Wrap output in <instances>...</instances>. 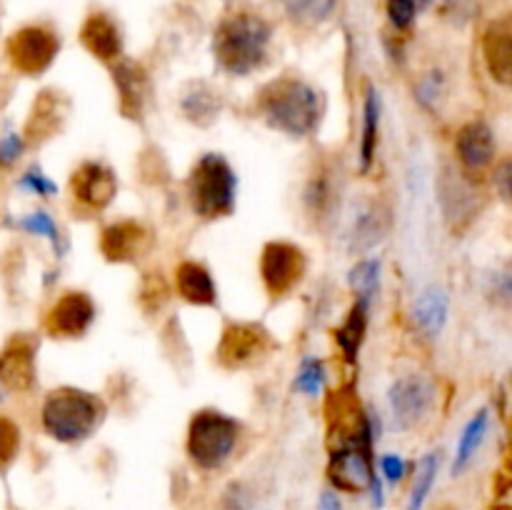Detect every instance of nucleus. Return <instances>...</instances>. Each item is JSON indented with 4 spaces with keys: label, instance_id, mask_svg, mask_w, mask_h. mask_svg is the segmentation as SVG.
Listing matches in <instances>:
<instances>
[{
    "label": "nucleus",
    "instance_id": "nucleus-24",
    "mask_svg": "<svg viewBox=\"0 0 512 510\" xmlns=\"http://www.w3.org/2000/svg\"><path fill=\"white\" fill-rule=\"evenodd\" d=\"M180 113L188 123L193 125H210L220 118V110H223V98H220L218 90L208 83H190L183 90L178 103Z\"/></svg>",
    "mask_w": 512,
    "mask_h": 510
},
{
    "label": "nucleus",
    "instance_id": "nucleus-33",
    "mask_svg": "<svg viewBox=\"0 0 512 510\" xmlns=\"http://www.w3.org/2000/svg\"><path fill=\"white\" fill-rule=\"evenodd\" d=\"M483 293L490 303L512 310V258L485 275Z\"/></svg>",
    "mask_w": 512,
    "mask_h": 510
},
{
    "label": "nucleus",
    "instance_id": "nucleus-16",
    "mask_svg": "<svg viewBox=\"0 0 512 510\" xmlns=\"http://www.w3.org/2000/svg\"><path fill=\"white\" fill-rule=\"evenodd\" d=\"M0 383L15 393H28L35 385V340L13 335L0 353Z\"/></svg>",
    "mask_w": 512,
    "mask_h": 510
},
{
    "label": "nucleus",
    "instance_id": "nucleus-9",
    "mask_svg": "<svg viewBox=\"0 0 512 510\" xmlns=\"http://www.w3.org/2000/svg\"><path fill=\"white\" fill-rule=\"evenodd\" d=\"M438 200L445 220L455 228H463L483 210V193L478 190L475 175L465 173L458 163L448 165L438 178Z\"/></svg>",
    "mask_w": 512,
    "mask_h": 510
},
{
    "label": "nucleus",
    "instance_id": "nucleus-21",
    "mask_svg": "<svg viewBox=\"0 0 512 510\" xmlns=\"http://www.w3.org/2000/svg\"><path fill=\"white\" fill-rule=\"evenodd\" d=\"M390 228V210L380 200L360 205L353 215V223L348 230V248L353 255H363L373 250L385 238Z\"/></svg>",
    "mask_w": 512,
    "mask_h": 510
},
{
    "label": "nucleus",
    "instance_id": "nucleus-4",
    "mask_svg": "<svg viewBox=\"0 0 512 510\" xmlns=\"http://www.w3.org/2000/svg\"><path fill=\"white\" fill-rule=\"evenodd\" d=\"M240 178L223 153H200L185 178V200L195 218L213 223L230 218L238 208Z\"/></svg>",
    "mask_w": 512,
    "mask_h": 510
},
{
    "label": "nucleus",
    "instance_id": "nucleus-20",
    "mask_svg": "<svg viewBox=\"0 0 512 510\" xmlns=\"http://www.w3.org/2000/svg\"><path fill=\"white\" fill-rule=\"evenodd\" d=\"M175 295L195 308H215L220 300L213 273L198 260H180L173 273Z\"/></svg>",
    "mask_w": 512,
    "mask_h": 510
},
{
    "label": "nucleus",
    "instance_id": "nucleus-41",
    "mask_svg": "<svg viewBox=\"0 0 512 510\" xmlns=\"http://www.w3.org/2000/svg\"><path fill=\"white\" fill-rule=\"evenodd\" d=\"M25 145H28V140H25V135H10V138H5L3 143H0V165H13L15 160L23 155Z\"/></svg>",
    "mask_w": 512,
    "mask_h": 510
},
{
    "label": "nucleus",
    "instance_id": "nucleus-18",
    "mask_svg": "<svg viewBox=\"0 0 512 510\" xmlns=\"http://www.w3.org/2000/svg\"><path fill=\"white\" fill-rule=\"evenodd\" d=\"M150 243L153 238L145 225L135 223V220H118L100 235V250L113 263H130V260L143 258L150 250Z\"/></svg>",
    "mask_w": 512,
    "mask_h": 510
},
{
    "label": "nucleus",
    "instance_id": "nucleus-5",
    "mask_svg": "<svg viewBox=\"0 0 512 510\" xmlns=\"http://www.w3.org/2000/svg\"><path fill=\"white\" fill-rule=\"evenodd\" d=\"M243 423L220 408L195 410L185 433V455L198 473H220L235 458Z\"/></svg>",
    "mask_w": 512,
    "mask_h": 510
},
{
    "label": "nucleus",
    "instance_id": "nucleus-1",
    "mask_svg": "<svg viewBox=\"0 0 512 510\" xmlns=\"http://www.w3.org/2000/svg\"><path fill=\"white\" fill-rule=\"evenodd\" d=\"M328 110L325 93L300 75H278L255 90L253 113L273 133L308 140L320 130Z\"/></svg>",
    "mask_w": 512,
    "mask_h": 510
},
{
    "label": "nucleus",
    "instance_id": "nucleus-12",
    "mask_svg": "<svg viewBox=\"0 0 512 510\" xmlns=\"http://www.w3.org/2000/svg\"><path fill=\"white\" fill-rule=\"evenodd\" d=\"M118 175L100 160H83L70 175V198L85 213H100L118 195Z\"/></svg>",
    "mask_w": 512,
    "mask_h": 510
},
{
    "label": "nucleus",
    "instance_id": "nucleus-7",
    "mask_svg": "<svg viewBox=\"0 0 512 510\" xmlns=\"http://www.w3.org/2000/svg\"><path fill=\"white\" fill-rule=\"evenodd\" d=\"M308 273V255L290 240H270L263 245L258 260V275L270 298H285L300 285Z\"/></svg>",
    "mask_w": 512,
    "mask_h": 510
},
{
    "label": "nucleus",
    "instance_id": "nucleus-10",
    "mask_svg": "<svg viewBox=\"0 0 512 510\" xmlns=\"http://www.w3.org/2000/svg\"><path fill=\"white\" fill-rule=\"evenodd\" d=\"M95 318H98L95 300L83 290H68L43 315V330L50 338L75 340L93 328Z\"/></svg>",
    "mask_w": 512,
    "mask_h": 510
},
{
    "label": "nucleus",
    "instance_id": "nucleus-26",
    "mask_svg": "<svg viewBox=\"0 0 512 510\" xmlns=\"http://www.w3.org/2000/svg\"><path fill=\"white\" fill-rule=\"evenodd\" d=\"M338 203V188L330 170H318L308 178L303 188V208L313 220H325Z\"/></svg>",
    "mask_w": 512,
    "mask_h": 510
},
{
    "label": "nucleus",
    "instance_id": "nucleus-22",
    "mask_svg": "<svg viewBox=\"0 0 512 510\" xmlns=\"http://www.w3.org/2000/svg\"><path fill=\"white\" fill-rule=\"evenodd\" d=\"M370 310L373 303L370 300L353 298V305L345 313L343 323L333 330L335 348L340 350L343 360L348 365H358L360 350H363L365 338H368V325H370Z\"/></svg>",
    "mask_w": 512,
    "mask_h": 510
},
{
    "label": "nucleus",
    "instance_id": "nucleus-11",
    "mask_svg": "<svg viewBox=\"0 0 512 510\" xmlns=\"http://www.w3.org/2000/svg\"><path fill=\"white\" fill-rule=\"evenodd\" d=\"M60 50V40L43 25H25L5 45L10 65L23 75H40L53 65Z\"/></svg>",
    "mask_w": 512,
    "mask_h": 510
},
{
    "label": "nucleus",
    "instance_id": "nucleus-2",
    "mask_svg": "<svg viewBox=\"0 0 512 510\" xmlns=\"http://www.w3.org/2000/svg\"><path fill=\"white\" fill-rule=\"evenodd\" d=\"M275 30L253 10L225 15L213 33L215 68L228 78H250L270 63Z\"/></svg>",
    "mask_w": 512,
    "mask_h": 510
},
{
    "label": "nucleus",
    "instance_id": "nucleus-37",
    "mask_svg": "<svg viewBox=\"0 0 512 510\" xmlns=\"http://www.w3.org/2000/svg\"><path fill=\"white\" fill-rule=\"evenodd\" d=\"M20 450V428L13 418L0 415V473L15 460Z\"/></svg>",
    "mask_w": 512,
    "mask_h": 510
},
{
    "label": "nucleus",
    "instance_id": "nucleus-6",
    "mask_svg": "<svg viewBox=\"0 0 512 510\" xmlns=\"http://www.w3.org/2000/svg\"><path fill=\"white\" fill-rule=\"evenodd\" d=\"M438 405V380L423 370L403 373L388 388V413L390 423L400 433L420 428L433 418Z\"/></svg>",
    "mask_w": 512,
    "mask_h": 510
},
{
    "label": "nucleus",
    "instance_id": "nucleus-27",
    "mask_svg": "<svg viewBox=\"0 0 512 510\" xmlns=\"http://www.w3.org/2000/svg\"><path fill=\"white\" fill-rule=\"evenodd\" d=\"M440 450H430L423 458L415 463L413 468V480H410V493L408 503H405V510H423L425 503H428L430 493L435 488V480L440 475Z\"/></svg>",
    "mask_w": 512,
    "mask_h": 510
},
{
    "label": "nucleus",
    "instance_id": "nucleus-28",
    "mask_svg": "<svg viewBox=\"0 0 512 510\" xmlns=\"http://www.w3.org/2000/svg\"><path fill=\"white\" fill-rule=\"evenodd\" d=\"M285 18L300 28H315L333 18L338 0H275Z\"/></svg>",
    "mask_w": 512,
    "mask_h": 510
},
{
    "label": "nucleus",
    "instance_id": "nucleus-39",
    "mask_svg": "<svg viewBox=\"0 0 512 510\" xmlns=\"http://www.w3.org/2000/svg\"><path fill=\"white\" fill-rule=\"evenodd\" d=\"M23 225L30 230V233L48 238L50 243H53L55 250L60 248V230H58V225H55V220L50 218L45 210H35L33 215H28V220H25Z\"/></svg>",
    "mask_w": 512,
    "mask_h": 510
},
{
    "label": "nucleus",
    "instance_id": "nucleus-15",
    "mask_svg": "<svg viewBox=\"0 0 512 510\" xmlns=\"http://www.w3.org/2000/svg\"><path fill=\"white\" fill-rule=\"evenodd\" d=\"M268 353V335L258 325L233 323L225 328L218 345V360L225 368H245Z\"/></svg>",
    "mask_w": 512,
    "mask_h": 510
},
{
    "label": "nucleus",
    "instance_id": "nucleus-19",
    "mask_svg": "<svg viewBox=\"0 0 512 510\" xmlns=\"http://www.w3.org/2000/svg\"><path fill=\"white\" fill-rule=\"evenodd\" d=\"M448 318H450L448 290L438 283L420 290V295L415 298L413 310H410V320H413L415 325V333H420V338L435 343V340L445 333Z\"/></svg>",
    "mask_w": 512,
    "mask_h": 510
},
{
    "label": "nucleus",
    "instance_id": "nucleus-14",
    "mask_svg": "<svg viewBox=\"0 0 512 510\" xmlns=\"http://www.w3.org/2000/svg\"><path fill=\"white\" fill-rule=\"evenodd\" d=\"M113 70V85L115 95H118V108L125 118L138 120L145 115V108L150 103V93H153V85H150L148 73L140 63L128 58H120L110 65Z\"/></svg>",
    "mask_w": 512,
    "mask_h": 510
},
{
    "label": "nucleus",
    "instance_id": "nucleus-43",
    "mask_svg": "<svg viewBox=\"0 0 512 510\" xmlns=\"http://www.w3.org/2000/svg\"><path fill=\"white\" fill-rule=\"evenodd\" d=\"M415 3H418L420 10H425V8H430V5H433V0H415Z\"/></svg>",
    "mask_w": 512,
    "mask_h": 510
},
{
    "label": "nucleus",
    "instance_id": "nucleus-3",
    "mask_svg": "<svg viewBox=\"0 0 512 510\" xmlns=\"http://www.w3.org/2000/svg\"><path fill=\"white\" fill-rule=\"evenodd\" d=\"M108 418V405L98 393L63 385L45 395L40 405V428L63 445H78L93 438Z\"/></svg>",
    "mask_w": 512,
    "mask_h": 510
},
{
    "label": "nucleus",
    "instance_id": "nucleus-36",
    "mask_svg": "<svg viewBox=\"0 0 512 510\" xmlns=\"http://www.w3.org/2000/svg\"><path fill=\"white\" fill-rule=\"evenodd\" d=\"M418 13L420 8L415 0H385V15H388V23L395 33H405V30L413 28Z\"/></svg>",
    "mask_w": 512,
    "mask_h": 510
},
{
    "label": "nucleus",
    "instance_id": "nucleus-34",
    "mask_svg": "<svg viewBox=\"0 0 512 510\" xmlns=\"http://www.w3.org/2000/svg\"><path fill=\"white\" fill-rule=\"evenodd\" d=\"M255 493L243 480H233L228 488L220 493L215 510H255Z\"/></svg>",
    "mask_w": 512,
    "mask_h": 510
},
{
    "label": "nucleus",
    "instance_id": "nucleus-30",
    "mask_svg": "<svg viewBox=\"0 0 512 510\" xmlns=\"http://www.w3.org/2000/svg\"><path fill=\"white\" fill-rule=\"evenodd\" d=\"M380 280H383V260L378 255L358 258L353 263V268L348 270V288L353 293V298L370 300L373 303L380 290Z\"/></svg>",
    "mask_w": 512,
    "mask_h": 510
},
{
    "label": "nucleus",
    "instance_id": "nucleus-38",
    "mask_svg": "<svg viewBox=\"0 0 512 510\" xmlns=\"http://www.w3.org/2000/svg\"><path fill=\"white\" fill-rule=\"evenodd\" d=\"M378 473L388 485H400L408 478L410 465L400 453H383L378 458Z\"/></svg>",
    "mask_w": 512,
    "mask_h": 510
},
{
    "label": "nucleus",
    "instance_id": "nucleus-8",
    "mask_svg": "<svg viewBox=\"0 0 512 510\" xmlns=\"http://www.w3.org/2000/svg\"><path fill=\"white\" fill-rule=\"evenodd\" d=\"M453 158L465 173L475 175L490 173L498 163V135L493 125L483 118H470L458 125L453 135Z\"/></svg>",
    "mask_w": 512,
    "mask_h": 510
},
{
    "label": "nucleus",
    "instance_id": "nucleus-35",
    "mask_svg": "<svg viewBox=\"0 0 512 510\" xmlns=\"http://www.w3.org/2000/svg\"><path fill=\"white\" fill-rule=\"evenodd\" d=\"M488 183L495 198L503 205H508V208H512V155H508V158H498V163L490 168Z\"/></svg>",
    "mask_w": 512,
    "mask_h": 510
},
{
    "label": "nucleus",
    "instance_id": "nucleus-29",
    "mask_svg": "<svg viewBox=\"0 0 512 510\" xmlns=\"http://www.w3.org/2000/svg\"><path fill=\"white\" fill-rule=\"evenodd\" d=\"M328 365H325L323 358L318 355H303L295 368V378H293V390L300 393L303 398L318 400L325 395V388H328Z\"/></svg>",
    "mask_w": 512,
    "mask_h": 510
},
{
    "label": "nucleus",
    "instance_id": "nucleus-32",
    "mask_svg": "<svg viewBox=\"0 0 512 510\" xmlns=\"http://www.w3.org/2000/svg\"><path fill=\"white\" fill-rule=\"evenodd\" d=\"M58 100L53 93H40V98L35 100L33 113H30L28 123H25V140L30 143H40V140L50 138L55 128H58Z\"/></svg>",
    "mask_w": 512,
    "mask_h": 510
},
{
    "label": "nucleus",
    "instance_id": "nucleus-23",
    "mask_svg": "<svg viewBox=\"0 0 512 510\" xmlns=\"http://www.w3.org/2000/svg\"><path fill=\"white\" fill-rule=\"evenodd\" d=\"M80 40L93 53V58L103 63L113 65L115 60L123 58V35L108 15H90L80 30Z\"/></svg>",
    "mask_w": 512,
    "mask_h": 510
},
{
    "label": "nucleus",
    "instance_id": "nucleus-17",
    "mask_svg": "<svg viewBox=\"0 0 512 510\" xmlns=\"http://www.w3.org/2000/svg\"><path fill=\"white\" fill-rule=\"evenodd\" d=\"M380 125H383V95L375 85L363 88L360 103V133H358V170L368 175L375 168L380 150Z\"/></svg>",
    "mask_w": 512,
    "mask_h": 510
},
{
    "label": "nucleus",
    "instance_id": "nucleus-31",
    "mask_svg": "<svg viewBox=\"0 0 512 510\" xmlns=\"http://www.w3.org/2000/svg\"><path fill=\"white\" fill-rule=\"evenodd\" d=\"M448 98V75L443 68H430L420 73L413 83V100L423 113H435Z\"/></svg>",
    "mask_w": 512,
    "mask_h": 510
},
{
    "label": "nucleus",
    "instance_id": "nucleus-13",
    "mask_svg": "<svg viewBox=\"0 0 512 510\" xmlns=\"http://www.w3.org/2000/svg\"><path fill=\"white\" fill-rule=\"evenodd\" d=\"M485 73L498 88L512 93V8L495 15L480 38Z\"/></svg>",
    "mask_w": 512,
    "mask_h": 510
},
{
    "label": "nucleus",
    "instance_id": "nucleus-25",
    "mask_svg": "<svg viewBox=\"0 0 512 510\" xmlns=\"http://www.w3.org/2000/svg\"><path fill=\"white\" fill-rule=\"evenodd\" d=\"M488 430H490V408L475 410L458 435L453 465H450L453 478H458V475H463L465 470L470 468V463H473V458L478 455V450L483 448L485 438H488Z\"/></svg>",
    "mask_w": 512,
    "mask_h": 510
},
{
    "label": "nucleus",
    "instance_id": "nucleus-42",
    "mask_svg": "<svg viewBox=\"0 0 512 510\" xmlns=\"http://www.w3.org/2000/svg\"><path fill=\"white\" fill-rule=\"evenodd\" d=\"M318 510H343V500H340L338 490H323L318 498Z\"/></svg>",
    "mask_w": 512,
    "mask_h": 510
},
{
    "label": "nucleus",
    "instance_id": "nucleus-40",
    "mask_svg": "<svg viewBox=\"0 0 512 510\" xmlns=\"http://www.w3.org/2000/svg\"><path fill=\"white\" fill-rule=\"evenodd\" d=\"M23 185L28 190H33L35 195H40V198H50V195L58 193V185H55L48 175L40 173V170H30L23 178Z\"/></svg>",
    "mask_w": 512,
    "mask_h": 510
}]
</instances>
